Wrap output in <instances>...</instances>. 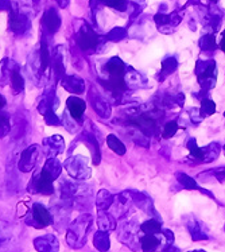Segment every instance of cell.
Segmentation results:
<instances>
[{"label": "cell", "instance_id": "obj_1", "mask_svg": "<svg viewBox=\"0 0 225 252\" xmlns=\"http://www.w3.org/2000/svg\"><path fill=\"white\" fill-rule=\"evenodd\" d=\"M93 217L91 215H81L70 224L66 232V242L72 248H81L87 243L88 232L91 229Z\"/></svg>", "mask_w": 225, "mask_h": 252}, {"label": "cell", "instance_id": "obj_2", "mask_svg": "<svg viewBox=\"0 0 225 252\" xmlns=\"http://www.w3.org/2000/svg\"><path fill=\"white\" fill-rule=\"evenodd\" d=\"M77 46L85 53H95L101 45V36L98 35L92 27L84 23L76 35Z\"/></svg>", "mask_w": 225, "mask_h": 252}, {"label": "cell", "instance_id": "obj_3", "mask_svg": "<svg viewBox=\"0 0 225 252\" xmlns=\"http://www.w3.org/2000/svg\"><path fill=\"white\" fill-rule=\"evenodd\" d=\"M26 224L36 229H42L53 224V215L46 206L36 202L31 206L29 215L26 216Z\"/></svg>", "mask_w": 225, "mask_h": 252}, {"label": "cell", "instance_id": "obj_4", "mask_svg": "<svg viewBox=\"0 0 225 252\" xmlns=\"http://www.w3.org/2000/svg\"><path fill=\"white\" fill-rule=\"evenodd\" d=\"M195 73L198 76V83L205 91H209L216 85L217 78V69L213 60H200L195 66Z\"/></svg>", "mask_w": 225, "mask_h": 252}, {"label": "cell", "instance_id": "obj_5", "mask_svg": "<svg viewBox=\"0 0 225 252\" xmlns=\"http://www.w3.org/2000/svg\"><path fill=\"white\" fill-rule=\"evenodd\" d=\"M64 167L73 180L84 181L91 177V169L88 167L87 159L82 155H72L64 162Z\"/></svg>", "mask_w": 225, "mask_h": 252}, {"label": "cell", "instance_id": "obj_6", "mask_svg": "<svg viewBox=\"0 0 225 252\" xmlns=\"http://www.w3.org/2000/svg\"><path fill=\"white\" fill-rule=\"evenodd\" d=\"M8 26L12 34L22 36L31 29V22L29 16L18 10L15 4H12V8L10 10V18H8Z\"/></svg>", "mask_w": 225, "mask_h": 252}, {"label": "cell", "instance_id": "obj_7", "mask_svg": "<svg viewBox=\"0 0 225 252\" xmlns=\"http://www.w3.org/2000/svg\"><path fill=\"white\" fill-rule=\"evenodd\" d=\"M27 191L30 194H42V196H50L54 193L53 181L46 178L42 174L41 170H38L35 174L31 177L30 182L27 185Z\"/></svg>", "mask_w": 225, "mask_h": 252}, {"label": "cell", "instance_id": "obj_8", "mask_svg": "<svg viewBox=\"0 0 225 252\" xmlns=\"http://www.w3.org/2000/svg\"><path fill=\"white\" fill-rule=\"evenodd\" d=\"M60 27H61V16L54 7H49L42 15V35L53 36L57 31L60 30Z\"/></svg>", "mask_w": 225, "mask_h": 252}, {"label": "cell", "instance_id": "obj_9", "mask_svg": "<svg viewBox=\"0 0 225 252\" xmlns=\"http://www.w3.org/2000/svg\"><path fill=\"white\" fill-rule=\"evenodd\" d=\"M65 47L56 46L51 52V73L56 81H61L64 76H66V63H65Z\"/></svg>", "mask_w": 225, "mask_h": 252}, {"label": "cell", "instance_id": "obj_10", "mask_svg": "<svg viewBox=\"0 0 225 252\" xmlns=\"http://www.w3.org/2000/svg\"><path fill=\"white\" fill-rule=\"evenodd\" d=\"M39 153H41V149L38 144H31L29 147H26L22 151L21 158L18 162V169L21 170L22 173H30L31 170L36 166Z\"/></svg>", "mask_w": 225, "mask_h": 252}, {"label": "cell", "instance_id": "obj_11", "mask_svg": "<svg viewBox=\"0 0 225 252\" xmlns=\"http://www.w3.org/2000/svg\"><path fill=\"white\" fill-rule=\"evenodd\" d=\"M88 100L91 101V105H92L93 111H96L98 116L102 119H109L111 118V105L108 103L105 98H102L100 94H98L96 91H95V88L92 87L91 89V92L88 93Z\"/></svg>", "mask_w": 225, "mask_h": 252}, {"label": "cell", "instance_id": "obj_12", "mask_svg": "<svg viewBox=\"0 0 225 252\" xmlns=\"http://www.w3.org/2000/svg\"><path fill=\"white\" fill-rule=\"evenodd\" d=\"M57 105H58V101L56 97V87L53 84V85H49L42 94L41 101L38 104V112L41 113L42 116H45L46 113L56 111Z\"/></svg>", "mask_w": 225, "mask_h": 252}, {"label": "cell", "instance_id": "obj_13", "mask_svg": "<svg viewBox=\"0 0 225 252\" xmlns=\"http://www.w3.org/2000/svg\"><path fill=\"white\" fill-rule=\"evenodd\" d=\"M43 153L47 158H54L56 155L61 154L65 150V140L61 135H53L43 139Z\"/></svg>", "mask_w": 225, "mask_h": 252}, {"label": "cell", "instance_id": "obj_14", "mask_svg": "<svg viewBox=\"0 0 225 252\" xmlns=\"http://www.w3.org/2000/svg\"><path fill=\"white\" fill-rule=\"evenodd\" d=\"M78 140H82L84 143L87 144V147L92 154V160L93 165L97 166L100 165V160H101V151H100V144H98V139L96 138V135L89 132V131H84L81 136L78 138Z\"/></svg>", "mask_w": 225, "mask_h": 252}, {"label": "cell", "instance_id": "obj_15", "mask_svg": "<svg viewBox=\"0 0 225 252\" xmlns=\"http://www.w3.org/2000/svg\"><path fill=\"white\" fill-rule=\"evenodd\" d=\"M127 72V66L119 57H112L104 65V73L108 78H124Z\"/></svg>", "mask_w": 225, "mask_h": 252}, {"label": "cell", "instance_id": "obj_16", "mask_svg": "<svg viewBox=\"0 0 225 252\" xmlns=\"http://www.w3.org/2000/svg\"><path fill=\"white\" fill-rule=\"evenodd\" d=\"M34 247L38 252H58L60 243L54 235H43L34 240Z\"/></svg>", "mask_w": 225, "mask_h": 252}, {"label": "cell", "instance_id": "obj_17", "mask_svg": "<svg viewBox=\"0 0 225 252\" xmlns=\"http://www.w3.org/2000/svg\"><path fill=\"white\" fill-rule=\"evenodd\" d=\"M61 85L67 92L74 93V94H82L85 92V81L76 74L64 76V78L61 80Z\"/></svg>", "mask_w": 225, "mask_h": 252}, {"label": "cell", "instance_id": "obj_18", "mask_svg": "<svg viewBox=\"0 0 225 252\" xmlns=\"http://www.w3.org/2000/svg\"><path fill=\"white\" fill-rule=\"evenodd\" d=\"M66 108H67V112L70 113V116H72L74 120H77V122H81L82 118H84L85 108H87V103H85L82 98L72 96V97L67 98Z\"/></svg>", "mask_w": 225, "mask_h": 252}, {"label": "cell", "instance_id": "obj_19", "mask_svg": "<svg viewBox=\"0 0 225 252\" xmlns=\"http://www.w3.org/2000/svg\"><path fill=\"white\" fill-rule=\"evenodd\" d=\"M42 174L45 175L46 178H49L50 181H54L61 175V171H62V165L60 160L57 159L56 157L54 158H47L46 163L45 166L42 167Z\"/></svg>", "mask_w": 225, "mask_h": 252}, {"label": "cell", "instance_id": "obj_20", "mask_svg": "<svg viewBox=\"0 0 225 252\" xmlns=\"http://www.w3.org/2000/svg\"><path fill=\"white\" fill-rule=\"evenodd\" d=\"M18 63L16 61H14L12 58H3L0 61V84L1 85H7L10 84L11 73L14 70V67L16 66Z\"/></svg>", "mask_w": 225, "mask_h": 252}, {"label": "cell", "instance_id": "obj_21", "mask_svg": "<svg viewBox=\"0 0 225 252\" xmlns=\"http://www.w3.org/2000/svg\"><path fill=\"white\" fill-rule=\"evenodd\" d=\"M97 224L100 231L111 232L116 229V219L107 211H98Z\"/></svg>", "mask_w": 225, "mask_h": 252}, {"label": "cell", "instance_id": "obj_22", "mask_svg": "<svg viewBox=\"0 0 225 252\" xmlns=\"http://www.w3.org/2000/svg\"><path fill=\"white\" fill-rule=\"evenodd\" d=\"M10 85L12 88L14 93H21L25 89V78H23V74H22L21 66L19 65H16L14 67L12 73H11Z\"/></svg>", "mask_w": 225, "mask_h": 252}, {"label": "cell", "instance_id": "obj_23", "mask_svg": "<svg viewBox=\"0 0 225 252\" xmlns=\"http://www.w3.org/2000/svg\"><path fill=\"white\" fill-rule=\"evenodd\" d=\"M113 200H115V197L109 191L102 189V190L98 191L97 196H96V206L98 208V211H107L112 206Z\"/></svg>", "mask_w": 225, "mask_h": 252}, {"label": "cell", "instance_id": "obj_24", "mask_svg": "<svg viewBox=\"0 0 225 252\" xmlns=\"http://www.w3.org/2000/svg\"><path fill=\"white\" fill-rule=\"evenodd\" d=\"M161 246V239L157 235H144L140 239V247L143 252H154L157 251Z\"/></svg>", "mask_w": 225, "mask_h": 252}, {"label": "cell", "instance_id": "obj_25", "mask_svg": "<svg viewBox=\"0 0 225 252\" xmlns=\"http://www.w3.org/2000/svg\"><path fill=\"white\" fill-rule=\"evenodd\" d=\"M93 244L97 248L100 252H107L111 247V242H109V235L108 232L97 231L93 236Z\"/></svg>", "mask_w": 225, "mask_h": 252}, {"label": "cell", "instance_id": "obj_26", "mask_svg": "<svg viewBox=\"0 0 225 252\" xmlns=\"http://www.w3.org/2000/svg\"><path fill=\"white\" fill-rule=\"evenodd\" d=\"M140 231L144 232L146 235H159L161 232L163 231L162 229V221H159V219H157V220L150 219V220H147L140 225Z\"/></svg>", "mask_w": 225, "mask_h": 252}, {"label": "cell", "instance_id": "obj_27", "mask_svg": "<svg viewBox=\"0 0 225 252\" xmlns=\"http://www.w3.org/2000/svg\"><path fill=\"white\" fill-rule=\"evenodd\" d=\"M178 66V62L175 60L174 57H169L162 62V69H161V74H159V81H163L164 78L170 76L171 73L175 72V69Z\"/></svg>", "mask_w": 225, "mask_h": 252}, {"label": "cell", "instance_id": "obj_28", "mask_svg": "<svg viewBox=\"0 0 225 252\" xmlns=\"http://www.w3.org/2000/svg\"><path fill=\"white\" fill-rule=\"evenodd\" d=\"M186 147L189 149L190 151V158L194 160H198V162H204L205 163V149H200L197 146V142L195 139H189Z\"/></svg>", "mask_w": 225, "mask_h": 252}, {"label": "cell", "instance_id": "obj_29", "mask_svg": "<svg viewBox=\"0 0 225 252\" xmlns=\"http://www.w3.org/2000/svg\"><path fill=\"white\" fill-rule=\"evenodd\" d=\"M186 225H188V229H189L190 235L193 237V240H206V239H208L206 233H205L204 231H201L200 224L197 222L195 219H192L190 221L186 222Z\"/></svg>", "mask_w": 225, "mask_h": 252}, {"label": "cell", "instance_id": "obj_30", "mask_svg": "<svg viewBox=\"0 0 225 252\" xmlns=\"http://www.w3.org/2000/svg\"><path fill=\"white\" fill-rule=\"evenodd\" d=\"M107 144L108 147L112 150L113 153H116L118 155L126 154V147H124V144L120 142V139H118V136H115V135H108Z\"/></svg>", "mask_w": 225, "mask_h": 252}, {"label": "cell", "instance_id": "obj_31", "mask_svg": "<svg viewBox=\"0 0 225 252\" xmlns=\"http://www.w3.org/2000/svg\"><path fill=\"white\" fill-rule=\"evenodd\" d=\"M11 131V120L10 115L7 112L0 111V139L5 138Z\"/></svg>", "mask_w": 225, "mask_h": 252}, {"label": "cell", "instance_id": "obj_32", "mask_svg": "<svg viewBox=\"0 0 225 252\" xmlns=\"http://www.w3.org/2000/svg\"><path fill=\"white\" fill-rule=\"evenodd\" d=\"M177 178H178V181L182 184V186H184L185 189H193V190H201L200 185L195 182L193 178H190L189 175H186L185 173H177Z\"/></svg>", "mask_w": 225, "mask_h": 252}, {"label": "cell", "instance_id": "obj_33", "mask_svg": "<svg viewBox=\"0 0 225 252\" xmlns=\"http://www.w3.org/2000/svg\"><path fill=\"white\" fill-rule=\"evenodd\" d=\"M216 111V104L210 100V98H202L201 100V116L202 118H206V116H210L212 113H215Z\"/></svg>", "mask_w": 225, "mask_h": 252}, {"label": "cell", "instance_id": "obj_34", "mask_svg": "<svg viewBox=\"0 0 225 252\" xmlns=\"http://www.w3.org/2000/svg\"><path fill=\"white\" fill-rule=\"evenodd\" d=\"M77 120H74V119L70 116V113L67 112H64L62 113V118H61V123L62 126L65 127V128L69 131V132H74L77 129V124H76Z\"/></svg>", "mask_w": 225, "mask_h": 252}, {"label": "cell", "instance_id": "obj_35", "mask_svg": "<svg viewBox=\"0 0 225 252\" xmlns=\"http://www.w3.org/2000/svg\"><path fill=\"white\" fill-rule=\"evenodd\" d=\"M200 46L204 52H213L216 50V39L213 35H205L201 38Z\"/></svg>", "mask_w": 225, "mask_h": 252}, {"label": "cell", "instance_id": "obj_36", "mask_svg": "<svg viewBox=\"0 0 225 252\" xmlns=\"http://www.w3.org/2000/svg\"><path fill=\"white\" fill-rule=\"evenodd\" d=\"M98 3L104 5H108L111 8H115L118 11H126L127 10V1L126 0H97Z\"/></svg>", "mask_w": 225, "mask_h": 252}, {"label": "cell", "instance_id": "obj_37", "mask_svg": "<svg viewBox=\"0 0 225 252\" xmlns=\"http://www.w3.org/2000/svg\"><path fill=\"white\" fill-rule=\"evenodd\" d=\"M126 34H127L126 29H123V27H115V29H112V30L108 32L107 39L112 42H119L123 39Z\"/></svg>", "mask_w": 225, "mask_h": 252}, {"label": "cell", "instance_id": "obj_38", "mask_svg": "<svg viewBox=\"0 0 225 252\" xmlns=\"http://www.w3.org/2000/svg\"><path fill=\"white\" fill-rule=\"evenodd\" d=\"M179 126L178 123L173 120V122H169V123H166L164 126V129H163V138H171V136H174L177 134V131H178Z\"/></svg>", "mask_w": 225, "mask_h": 252}, {"label": "cell", "instance_id": "obj_39", "mask_svg": "<svg viewBox=\"0 0 225 252\" xmlns=\"http://www.w3.org/2000/svg\"><path fill=\"white\" fill-rule=\"evenodd\" d=\"M43 118H45V122H46L49 126H53V127H58V126H61V122H60V119L57 118V115L54 111L46 113Z\"/></svg>", "mask_w": 225, "mask_h": 252}, {"label": "cell", "instance_id": "obj_40", "mask_svg": "<svg viewBox=\"0 0 225 252\" xmlns=\"http://www.w3.org/2000/svg\"><path fill=\"white\" fill-rule=\"evenodd\" d=\"M12 4L14 3L11 0H0V11H8L10 12Z\"/></svg>", "mask_w": 225, "mask_h": 252}, {"label": "cell", "instance_id": "obj_41", "mask_svg": "<svg viewBox=\"0 0 225 252\" xmlns=\"http://www.w3.org/2000/svg\"><path fill=\"white\" fill-rule=\"evenodd\" d=\"M215 173V177L217 178L219 181H221V182H224L225 181V169H217L216 171H213Z\"/></svg>", "mask_w": 225, "mask_h": 252}, {"label": "cell", "instance_id": "obj_42", "mask_svg": "<svg viewBox=\"0 0 225 252\" xmlns=\"http://www.w3.org/2000/svg\"><path fill=\"white\" fill-rule=\"evenodd\" d=\"M58 7H61V8H67L69 4H70V0H54Z\"/></svg>", "mask_w": 225, "mask_h": 252}, {"label": "cell", "instance_id": "obj_43", "mask_svg": "<svg viewBox=\"0 0 225 252\" xmlns=\"http://www.w3.org/2000/svg\"><path fill=\"white\" fill-rule=\"evenodd\" d=\"M5 104H7V100H5V97L3 94H0V111L4 108Z\"/></svg>", "mask_w": 225, "mask_h": 252}, {"label": "cell", "instance_id": "obj_44", "mask_svg": "<svg viewBox=\"0 0 225 252\" xmlns=\"http://www.w3.org/2000/svg\"><path fill=\"white\" fill-rule=\"evenodd\" d=\"M220 47H221V50L225 53V31L223 32V38H221V42H220Z\"/></svg>", "mask_w": 225, "mask_h": 252}, {"label": "cell", "instance_id": "obj_45", "mask_svg": "<svg viewBox=\"0 0 225 252\" xmlns=\"http://www.w3.org/2000/svg\"><path fill=\"white\" fill-rule=\"evenodd\" d=\"M163 252H179L178 248H175V247H171V246H169V247L166 248Z\"/></svg>", "mask_w": 225, "mask_h": 252}, {"label": "cell", "instance_id": "obj_46", "mask_svg": "<svg viewBox=\"0 0 225 252\" xmlns=\"http://www.w3.org/2000/svg\"><path fill=\"white\" fill-rule=\"evenodd\" d=\"M189 252H206L204 250H195V251H189Z\"/></svg>", "mask_w": 225, "mask_h": 252}, {"label": "cell", "instance_id": "obj_47", "mask_svg": "<svg viewBox=\"0 0 225 252\" xmlns=\"http://www.w3.org/2000/svg\"><path fill=\"white\" fill-rule=\"evenodd\" d=\"M31 1H32V3H35V4H38V3H39L41 0H31Z\"/></svg>", "mask_w": 225, "mask_h": 252}, {"label": "cell", "instance_id": "obj_48", "mask_svg": "<svg viewBox=\"0 0 225 252\" xmlns=\"http://www.w3.org/2000/svg\"><path fill=\"white\" fill-rule=\"evenodd\" d=\"M1 242H3V240H1V236H0V244H1Z\"/></svg>", "mask_w": 225, "mask_h": 252}, {"label": "cell", "instance_id": "obj_49", "mask_svg": "<svg viewBox=\"0 0 225 252\" xmlns=\"http://www.w3.org/2000/svg\"><path fill=\"white\" fill-rule=\"evenodd\" d=\"M224 153H225V146H224Z\"/></svg>", "mask_w": 225, "mask_h": 252}, {"label": "cell", "instance_id": "obj_50", "mask_svg": "<svg viewBox=\"0 0 225 252\" xmlns=\"http://www.w3.org/2000/svg\"><path fill=\"white\" fill-rule=\"evenodd\" d=\"M224 116H225V112H224Z\"/></svg>", "mask_w": 225, "mask_h": 252}]
</instances>
